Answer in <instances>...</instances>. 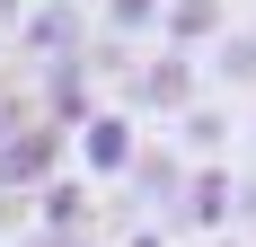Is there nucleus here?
<instances>
[{
  "label": "nucleus",
  "instance_id": "obj_1",
  "mask_svg": "<svg viewBox=\"0 0 256 247\" xmlns=\"http://www.w3.org/2000/svg\"><path fill=\"white\" fill-rule=\"evenodd\" d=\"M194 98H204V62H186V53H159V44H142V71L115 88V106H124L132 124H142V115H168V124H177Z\"/></svg>",
  "mask_w": 256,
  "mask_h": 247
},
{
  "label": "nucleus",
  "instance_id": "obj_2",
  "mask_svg": "<svg viewBox=\"0 0 256 247\" xmlns=\"http://www.w3.org/2000/svg\"><path fill=\"white\" fill-rule=\"evenodd\" d=\"M230 194H238V168H230V159L186 168L177 212H168V238H230Z\"/></svg>",
  "mask_w": 256,
  "mask_h": 247
},
{
  "label": "nucleus",
  "instance_id": "obj_3",
  "mask_svg": "<svg viewBox=\"0 0 256 247\" xmlns=\"http://www.w3.org/2000/svg\"><path fill=\"white\" fill-rule=\"evenodd\" d=\"M80 44H88V9H71V0H26L18 36H9V53H18L26 71H44V62H62Z\"/></svg>",
  "mask_w": 256,
  "mask_h": 247
},
{
  "label": "nucleus",
  "instance_id": "obj_4",
  "mask_svg": "<svg viewBox=\"0 0 256 247\" xmlns=\"http://www.w3.org/2000/svg\"><path fill=\"white\" fill-rule=\"evenodd\" d=\"M142 142H150V132H142V124H132L124 106H98V115H88V124L71 132V159H80L71 176H88V186H98V176H124Z\"/></svg>",
  "mask_w": 256,
  "mask_h": 247
},
{
  "label": "nucleus",
  "instance_id": "obj_5",
  "mask_svg": "<svg viewBox=\"0 0 256 247\" xmlns=\"http://www.w3.org/2000/svg\"><path fill=\"white\" fill-rule=\"evenodd\" d=\"M177 186H186V159H177L168 142H142L115 194H124V212H132V221H150V212H159V230H168V212H177Z\"/></svg>",
  "mask_w": 256,
  "mask_h": 247
},
{
  "label": "nucleus",
  "instance_id": "obj_6",
  "mask_svg": "<svg viewBox=\"0 0 256 247\" xmlns=\"http://www.w3.org/2000/svg\"><path fill=\"white\" fill-rule=\"evenodd\" d=\"M62 168H71V142H62L53 124H26V132L0 142V194H36V186H53Z\"/></svg>",
  "mask_w": 256,
  "mask_h": 247
},
{
  "label": "nucleus",
  "instance_id": "obj_7",
  "mask_svg": "<svg viewBox=\"0 0 256 247\" xmlns=\"http://www.w3.org/2000/svg\"><path fill=\"white\" fill-rule=\"evenodd\" d=\"M26 212H36V230H44V238H98V186H88V176H53V186H36V194H26Z\"/></svg>",
  "mask_w": 256,
  "mask_h": 247
},
{
  "label": "nucleus",
  "instance_id": "obj_8",
  "mask_svg": "<svg viewBox=\"0 0 256 247\" xmlns=\"http://www.w3.org/2000/svg\"><path fill=\"white\" fill-rule=\"evenodd\" d=\"M212 36H230V0H168L159 9V53H186V62H204Z\"/></svg>",
  "mask_w": 256,
  "mask_h": 247
},
{
  "label": "nucleus",
  "instance_id": "obj_9",
  "mask_svg": "<svg viewBox=\"0 0 256 247\" xmlns=\"http://www.w3.org/2000/svg\"><path fill=\"white\" fill-rule=\"evenodd\" d=\"M230 132H238L230 106H221V98H194L177 115V132H168V150H177L186 168H204V159H230Z\"/></svg>",
  "mask_w": 256,
  "mask_h": 247
},
{
  "label": "nucleus",
  "instance_id": "obj_10",
  "mask_svg": "<svg viewBox=\"0 0 256 247\" xmlns=\"http://www.w3.org/2000/svg\"><path fill=\"white\" fill-rule=\"evenodd\" d=\"M204 88H221V98H256V26L212 36V53H204Z\"/></svg>",
  "mask_w": 256,
  "mask_h": 247
},
{
  "label": "nucleus",
  "instance_id": "obj_11",
  "mask_svg": "<svg viewBox=\"0 0 256 247\" xmlns=\"http://www.w3.org/2000/svg\"><path fill=\"white\" fill-rule=\"evenodd\" d=\"M159 9H168V0H98L88 26L115 36V44H150V36H159Z\"/></svg>",
  "mask_w": 256,
  "mask_h": 247
},
{
  "label": "nucleus",
  "instance_id": "obj_12",
  "mask_svg": "<svg viewBox=\"0 0 256 247\" xmlns=\"http://www.w3.org/2000/svg\"><path fill=\"white\" fill-rule=\"evenodd\" d=\"M132 71H142V44H115V36L88 26V44H80V80H88V88H124Z\"/></svg>",
  "mask_w": 256,
  "mask_h": 247
},
{
  "label": "nucleus",
  "instance_id": "obj_13",
  "mask_svg": "<svg viewBox=\"0 0 256 247\" xmlns=\"http://www.w3.org/2000/svg\"><path fill=\"white\" fill-rule=\"evenodd\" d=\"M26 124H36V98H26V80H18V71H0V142H9V132H26Z\"/></svg>",
  "mask_w": 256,
  "mask_h": 247
},
{
  "label": "nucleus",
  "instance_id": "obj_14",
  "mask_svg": "<svg viewBox=\"0 0 256 247\" xmlns=\"http://www.w3.org/2000/svg\"><path fill=\"white\" fill-rule=\"evenodd\" d=\"M26 230H36V212H26V194H0V238L18 247V238H26Z\"/></svg>",
  "mask_w": 256,
  "mask_h": 247
},
{
  "label": "nucleus",
  "instance_id": "obj_15",
  "mask_svg": "<svg viewBox=\"0 0 256 247\" xmlns=\"http://www.w3.org/2000/svg\"><path fill=\"white\" fill-rule=\"evenodd\" d=\"M238 230H256V168L238 176V194H230V238H238Z\"/></svg>",
  "mask_w": 256,
  "mask_h": 247
},
{
  "label": "nucleus",
  "instance_id": "obj_16",
  "mask_svg": "<svg viewBox=\"0 0 256 247\" xmlns=\"http://www.w3.org/2000/svg\"><path fill=\"white\" fill-rule=\"evenodd\" d=\"M124 247H177V238H168L159 221H142V230H124Z\"/></svg>",
  "mask_w": 256,
  "mask_h": 247
},
{
  "label": "nucleus",
  "instance_id": "obj_17",
  "mask_svg": "<svg viewBox=\"0 0 256 247\" xmlns=\"http://www.w3.org/2000/svg\"><path fill=\"white\" fill-rule=\"evenodd\" d=\"M18 9H26V0H0V36H9V26H18Z\"/></svg>",
  "mask_w": 256,
  "mask_h": 247
},
{
  "label": "nucleus",
  "instance_id": "obj_18",
  "mask_svg": "<svg viewBox=\"0 0 256 247\" xmlns=\"http://www.w3.org/2000/svg\"><path fill=\"white\" fill-rule=\"evenodd\" d=\"M53 247H98V238H53Z\"/></svg>",
  "mask_w": 256,
  "mask_h": 247
},
{
  "label": "nucleus",
  "instance_id": "obj_19",
  "mask_svg": "<svg viewBox=\"0 0 256 247\" xmlns=\"http://www.w3.org/2000/svg\"><path fill=\"white\" fill-rule=\"evenodd\" d=\"M204 247H248V238H204Z\"/></svg>",
  "mask_w": 256,
  "mask_h": 247
},
{
  "label": "nucleus",
  "instance_id": "obj_20",
  "mask_svg": "<svg viewBox=\"0 0 256 247\" xmlns=\"http://www.w3.org/2000/svg\"><path fill=\"white\" fill-rule=\"evenodd\" d=\"M0 71H9V36H0Z\"/></svg>",
  "mask_w": 256,
  "mask_h": 247
},
{
  "label": "nucleus",
  "instance_id": "obj_21",
  "mask_svg": "<svg viewBox=\"0 0 256 247\" xmlns=\"http://www.w3.org/2000/svg\"><path fill=\"white\" fill-rule=\"evenodd\" d=\"M248 132H256V98H248Z\"/></svg>",
  "mask_w": 256,
  "mask_h": 247
},
{
  "label": "nucleus",
  "instance_id": "obj_22",
  "mask_svg": "<svg viewBox=\"0 0 256 247\" xmlns=\"http://www.w3.org/2000/svg\"><path fill=\"white\" fill-rule=\"evenodd\" d=\"M71 9H98V0H71Z\"/></svg>",
  "mask_w": 256,
  "mask_h": 247
}]
</instances>
